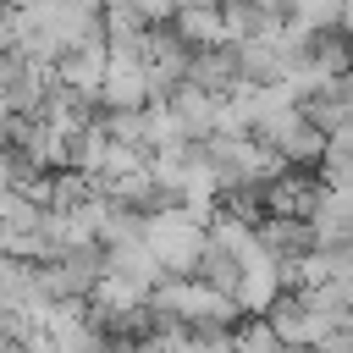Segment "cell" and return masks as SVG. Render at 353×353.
<instances>
[{"instance_id":"obj_1","label":"cell","mask_w":353,"mask_h":353,"mask_svg":"<svg viewBox=\"0 0 353 353\" xmlns=\"http://www.w3.org/2000/svg\"><path fill=\"white\" fill-rule=\"evenodd\" d=\"M143 248H149V259L160 265V276H193V265H199V254H204V221H193L188 210H154V215H143Z\"/></svg>"},{"instance_id":"obj_2","label":"cell","mask_w":353,"mask_h":353,"mask_svg":"<svg viewBox=\"0 0 353 353\" xmlns=\"http://www.w3.org/2000/svg\"><path fill=\"white\" fill-rule=\"evenodd\" d=\"M281 292H287V287H281V259L265 254V248H254V254L243 259V276H237L232 303H237L243 314H270V303H276Z\"/></svg>"},{"instance_id":"obj_3","label":"cell","mask_w":353,"mask_h":353,"mask_svg":"<svg viewBox=\"0 0 353 353\" xmlns=\"http://www.w3.org/2000/svg\"><path fill=\"white\" fill-rule=\"evenodd\" d=\"M303 221H309L314 248H347L353 243V193L347 188H320Z\"/></svg>"},{"instance_id":"obj_4","label":"cell","mask_w":353,"mask_h":353,"mask_svg":"<svg viewBox=\"0 0 353 353\" xmlns=\"http://www.w3.org/2000/svg\"><path fill=\"white\" fill-rule=\"evenodd\" d=\"M105 66H110V50H105V39H88V44H72V50H61V61H55L50 72H55V83H61V88H77V94L99 99Z\"/></svg>"},{"instance_id":"obj_5","label":"cell","mask_w":353,"mask_h":353,"mask_svg":"<svg viewBox=\"0 0 353 353\" xmlns=\"http://www.w3.org/2000/svg\"><path fill=\"white\" fill-rule=\"evenodd\" d=\"M182 83H188V88H204V94H215V99H226V94L237 88V50H232V44H215V50H188Z\"/></svg>"},{"instance_id":"obj_6","label":"cell","mask_w":353,"mask_h":353,"mask_svg":"<svg viewBox=\"0 0 353 353\" xmlns=\"http://www.w3.org/2000/svg\"><path fill=\"white\" fill-rule=\"evenodd\" d=\"M165 105H171V116H176V127H182V138H188V143L215 138V116H221V99H215V94L176 83V88L165 94Z\"/></svg>"},{"instance_id":"obj_7","label":"cell","mask_w":353,"mask_h":353,"mask_svg":"<svg viewBox=\"0 0 353 353\" xmlns=\"http://www.w3.org/2000/svg\"><path fill=\"white\" fill-rule=\"evenodd\" d=\"M188 50H215V44H232L226 39V22H221V11L215 6H176V17L165 22Z\"/></svg>"},{"instance_id":"obj_8","label":"cell","mask_w":353,"mask_h":353,"mask_svg":"<svg viewBox=\"0 0 353 353\" xmlns=\"http://www.w3.org/2000/svg\"><path fill=\"white\" fill-rule=\"evenodd\" d=\"M232 353H287V347H281V336L270 331L265 314H243L232 325Z\"/></svg>"},{"instance_id":"obj_9","label":"cell","mask_w":353,"mask_h":353,"mask_svg":"<svg viewBox=\"0 0 353 353\" xmlns=\"http://www.w3.org/2000/svg\"><path fill=\"white\" fill-rule=\"evenodd\" d=\"M336 17H342V0H298L292 6V28H303V33H331L336 28Z\"/></svg>"},{"instance_id":"obj_10","label":"cell","mask_w":353,"mask_h":353,"mask_svg":"<svg viewBox=\"0 0 353 353\" xmlns=\"http://www.w3.org/2000/svg\"><path fill=\"white\" fill-rule=\"evenodd\" d=\"M336 33L353 44V0H342V17H336Z\"/></svg>"},{"instance_id":"obj_11","label":"cell","mask_w":353,"mask_h":353,"mask_svg":"<svg viewBox=\"0 0 353 353\" xmlns=\"http://www.w3.org/2000/svg\"><path fill=\"white\" fill-rule=\"evenodd\" d=\"M0 6H6V11H17V6H28V0H0Z\"/></svg>"}]
</instances>
